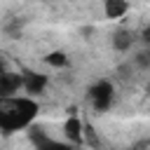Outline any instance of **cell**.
Returning a JSON list of instances; mask_svg holds the SVG:
<instances>
[{
	"label": "cell",
	"mask_w": 150,
	"mask_h": 150,
	"mask_svg": "<svg viewBox=\"0 0 150 150\" xmlns=\"http://www.w3.org/2000/svg\"><path fill=\"white\" fill-rule=\"evenodd\" d=\"M91 33H94V28H91V26H87V28H82V35H91Z\"/></svg>",
	"instance_id": "12"
},
{
	"label": "cell",
	"mask_w": 150,
	"mask_h": 150,
	"mask_svg": "<svg viewBox=\"0 0 150 150\" xmlns=\"http://www.w3.org/2000/svg\"><path fill=\"white\" fill-rule=\"evenodd\" d=\"M134 63H136L141 70H148V68H150V52H148V49H141V52L134 56Z\"/></svg>",
	"instance_id": "11"
},
{
	"label": "cell",
	"mask_w": 150,
	"mask_h": 150,
	"mask_svg": "<svg viewBox=\"0 0 150 150\" xmlns=\"http://www.w3.org/2000/svg\"><path fill=\"white\" fill-rule=\"evenodd\" d=\"M23 75L21 73H12V70H2L0 73V96H14L21 89Z\"/></svg>",
	"instance_id": "4"
},
{
	"label": "cell",
	"mask_w": 150,
	"mask_h": 150,
	"mask_svg": "<svg viewBox=\"0 0 150 150\" xmlns=\"http://www.w3.org/2000/svg\"><path fill=\"white\" fill-rule=\"evenodd\" d=\"M134 40H136V35H134L129 28H117V30L112 33V49H117V52H129L131 45H134Z\"/></svg>",
	"instance_id": "7"
},
{
	"label": "cell",
	"mask_w": 150,
	"mask_h": 150,
	"mask_svg": "<svg viewBox=\"0 0 150 150\" xmlns=\"http://www.w3.org/2000/svg\"><path fill=\"white\" fill-rule=\"evenodd\" d=\"M12 40H16V38H21V21L19 19H14V21H9V23H5V28H2Z\"/></svg>",
	"instance_id": "10"
},
{
	"label": "cell",
	"mask_w": 150,
	"mask_h": 150,
	"mask_svg": "<svg viewBox=\"0 0 150 150\" xmlns=\"http://www.w3.org/2000/svg\"><path fill=\"white\" fill-rule=\"evenodd\" d=\"M47 75H40V73H23V82H21V89L28 94V96H35V94H42L45 87H47Z\"/></svg>",
	"instance_id": "5"
},
{
	"label": "cell",
	"mask_w": 150,
	"mask_h": 150,
	"mask_svg": "<svg viewBox=\"0 0 150 150\" xmlns=\"http://www.w3.org/2000/svg\"><path fill=\"white\" fill-rule=\"evenodd\" d=\"M89 101H91V105L98 112H105L112 105V101H115V87H112V82L110 80H98L96 84H91L89 87Z\"/></svg>",
	"instance_id": "2"
},
{
	"label": "cell",
	"mask_w": 150,
	"mask_h": 150,
	"mask_svg": "<svg viewBox=\"0 0 150 150\" xmlns=\"http://www.w3.org/2000/svg\"><path fill=\"white\" fill-rule=\"evenodd\" d=\"M30 141L35 145V150H82V145H73V143H61L49 138L42 129H30Z\"/></svg>",
	"instance_id": "3"
},
{
	"label": "cell",
	"mask_w": 150,
	"mask_h": 150,
	"mask_svg": "<svg viewBox=\"0 0 150 150\" xmlns=\"http://www.w3.org/2000/svg\"><path fill=\"white\" fill-rule=\"evenodd\" d=\"M38 110L40 108L30 96H0V131L14 134L28 129Z\"/></svg>",
	"instance_id": "1"
},
{
	"label": "cell",
	"mask_w": 150,
	"mask_h": 150,
	"mask_svg": "<svg viewBox=\"0 0 150 150\" xmlns=\"http://www.w3.org/2000/svg\"><path fill=\"white\" fill-rule=\"evenodd\" d=\"M63 131H66V138H68L73 145H82V141H84V127H82V122H80L77 115H70V117L66 120Z\"/></svg>",
	"instance_id": "6"
},
{
	"label": "cell",
	"mask_w": 150,
	"mask_h": 150,
	"mask_svg": "<svg viewBox=\"0 0 150 150\" xmlns=\"http://www.w3.org/2000/svg\"><path fill=\"white\" fill-rule=\"evenodd\" d=\"M103 12H105L108 19H120V16H124L129 12V2L127 0H105Z\"/></svg>",
	"instance_id": "8"
},
{
	"label": "cell",
	"mask_w": 150,
	"mask_h": 150,
	"mask_svg": "<svg viewBox=\"0 0 150 150\" xmlns=\"http://www.w3.org/2000/svg\"><path fill=\"white\" fill-rule=\"evenodd\" d=\"M45 61H47L49 66H66V63H68V56H66L63 52H49V54L45 56Z\"/></svg>",
	"instance_id": "9"
},
{
	"label": "cell",
	"mask_w": 150,
	"mask_h": 150,
	"mask_svg": "<svg viewBox=\"0 0 150 150\" xmlns=\"http://www.w3.org/2000/svg\"><path fill=\"white\" fill-rule=\"evenodd\" d=\"M2 70H5V63H2V61H0V73H2Z\"/></svg>",
	"instance_id": "13"
}]
</instances>
